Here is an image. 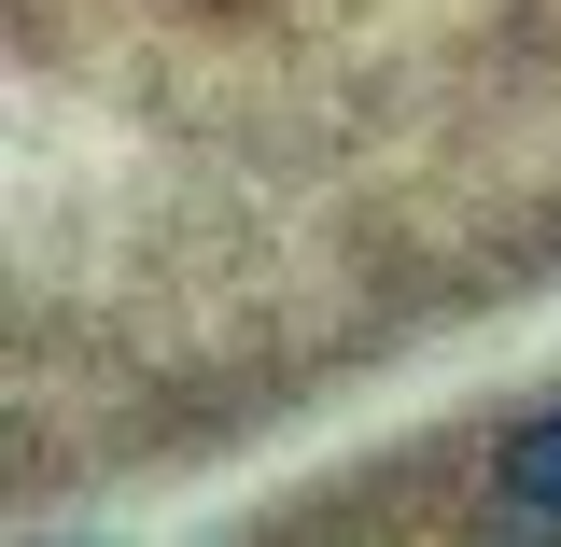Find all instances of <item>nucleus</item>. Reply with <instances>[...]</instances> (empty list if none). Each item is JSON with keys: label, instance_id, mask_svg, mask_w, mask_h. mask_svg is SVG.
<instances>
[{"label": "nucleus", "instance_id": "1", "mask_svg": "<svg viewBox=\"0 0 561 547\" xmlns=\"http://www.w3.org/2000/svg\"><path fill=\"white\" fill-rule=\"evenodd\" d=\"M491 478H505V505L519 520H561V408H534L505 449H491Z\"/></svg>", "mask_w": 561, "mask_h": 547}]
</instances>
